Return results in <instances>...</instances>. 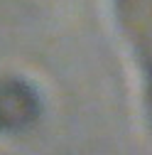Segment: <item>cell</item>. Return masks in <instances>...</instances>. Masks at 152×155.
I'll list each match as a JSON object with an SVG mask.
<instances>
[{
	"instance_id": "1",
	"label": "cell",
	"mask_w": 152,
	"mask_h": 155,
	"mask_svg": "<svg viewBox=\"0 0 152 155\" xmlns=\"http://www.w3.org/2000/svg\"><path fill=\"white\" fill-rule=\"evenodd\" d=\"M113 8L120 32L140 69L145 116L152 130V0H113Z\"/></svg>"
}]
</instances>
